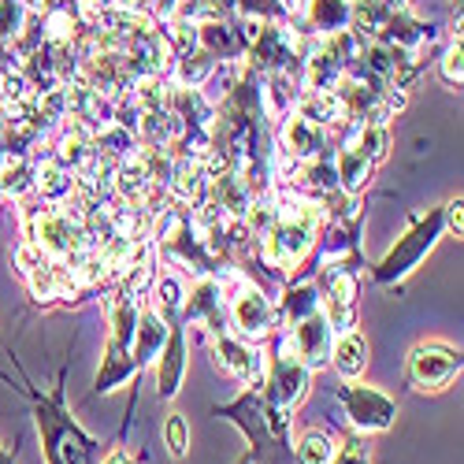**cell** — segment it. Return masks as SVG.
Masks as SVG:
<instances>
[{
  "mask_svg": "<svg viewBox=\"0 0 464 464\" xmlns=\"http://www.w3.org/2000/svg\"><path fill=\"white\" fill-rule=\"evenodd\" d=\"M152 364H157V398L175 401L179 391H182V379H186V324L182 320L171 324L164 350Z\"/></svg>",
  "mask_w": 464,
  "mask_h": 464,
  "instance_id": "16",
  "label": "cell"
},
{
  "mask_svg": "<svg viewBox=\"0 0 464 464\" xmlns=\"http://www.w3.org/2000/svg\"><path fill=\"white\" fill-rule=\"evenodd\" d=\"M12 364L19 368V361H12ZM19 375H23V382L15 386V391L30 401L45 464H97L101 460V442L67 409V394H63V375L67 372H60V379H56V386H53L49 394L37 391V386L26 379L23 368H19Z\"/></svg>",
  "mask_w": 464,
  "mask_h": 464,
  "instance_id": "1",
  "label": "cell"
},
{
  "mask_svg": "<svg viewBox=\"0 0 464 464\" xmlns=\"http://www.w3.org/2000/svg\"><path fill=\"white\" fill-rule=\"evenodd\" d=\"M8 160V145H5V138H0V164Z\"/></svg>",
  "mask_w": 464,
  "mask_h": 464,
  "instance_id": "29",
  "label": "cell"
},
{
  "mask_svg": "<svg viewBox=\"0 0 464 464\" xmlns=\"http://www.w3.org/2000/svg\"><path fill=\"white\" fill-rule=\"evenodd\" d=\"M164 442H168V453H171L175 460L186 457V450H189V423H186L182 412H171V416L164 420Z\"/></svg>",
  "mask_w": 464,
  "mask_h": 464,
  "instance_id": "25",
  "label": "cell"
},
{
  "mask_svg": "<svg viewBox=\"0 0 464 464\" xmlns=\"http://www.w3.org/2000/svg\"><path fill=\"white\" fill-rule=\"evenodd\" d=\"M334 138H338V130H331V127H324L316 120H308L301 108H294L286 120H279V127H276L279 157H286L290 164L313 160V157H320V152L334 149Z\"/></svg>",
  "mask_w": 464,
  "mask_h": 464,
  "instance_id": "10",
  "label": "cell"
},
{
  "mask_svg": "<svg viewBox=\"0 0 464 464\" xmlns=\"http://www.w3.org/2000/svg\"><path fill=\"white\" fill-rule=\"evenodd\" d=\"M0 464H15V450H5V446H0Z\"/></svg>",
  "mask_w": 464,
  "mask_h": 464,
  "instance_id": "28",
  "label": "cell"
},
{
  "mask_svg": "<svg viewBox=\"0 0 464 464\" xmlns=\"http://www.w3.org/2000/svg\"><path fill=\"white\" fill-rule=\"evenodd\" d=\"M331 368H334L342 379H361V372L368 368V338H364L361 327H350V331L334 334Z\"/></svg>",
  "mask_w": 464,
  "mask_h": 464,
  "instance_id": "20",
  "label": "cell"
},
{
  "mask_svg": "<svg viewBox=\"0 0 464 464\" xmlns=\"http://www.w3.org/2000/svg\"><path fill=\"white\" fill-rule=\"evenodd\" d=\"M141 301L145 297H134L127 290H120L111 297V308H108V345H104V361H101V368L93 375V394H111V391H120L123 382L138 379L130 350H134V331H138Z\"/></svg>",
  "mask_w": 464,
  "mask_h": 464,
  "instance_id": "4",
  "label": "cell"
},
{
  "mask_svg": "<svg viewBox=\"0 0 464 464\" xmlns=\"http://www.w3.org/2000/svg\"><path fill=\"white\" fill-rule=\"evenodd\" d=\"M439 79L450 86V90H460L464 86V42L460 34L446 45V53L439 56Z\"/></svg>",
  "mask_w": 464,
  "mask_h": 464,
  "instance_id": "24",
  "label": "cell"
},
{
  "mask_svg": "<svg viewBox=\"0 0 464 464\" xmlns=\"http://www.w3.org/2000/svg\"><path fill=\"white\" fill-rule=\"evenodd\" d=\"M379 5H386V8H401L405 0H379Z\"/></svg>",
  "mask_w": 464,
  "mask_h": 464,
  "instance_id": "30",
  "label": "cell"
},
{
  "mask_svg": "<svg viewBox=\"0 0 464 464\" xmlns=\"http://www.w3.org/2000/svg\"><path fill=\"white\" fill-rule=\"evenodd\" d=\"M97 464H138V460H134L127 450H111V453H108L104 460H97Z\"/></svg>",
  "mask_w": 464,
  "mask_h": 464,
  "instance_id": "27",
  "label": "cell"
},
{
  "mask_svg": "<svg viewBox=\"0 0 464 464\" xmlns=\"http://www.w3.org/2000/svg\"><path fill=\"white\" fill-rule=\"evenodd\" d=\"M446 235V208H428L420 216H409L405 235L386 249L382 260L372 264V283L375 286H401L416 267L428 260V253L439 246V238Z\"/></svg>",
  "mask_w": 464,
  "mask_h": 464,
  "instance_id": "5",
  "label": "cell"
},
{
  "mask_svg": "<svg viewBox=\"0 0 464 464\" xmlns=\"http://www.w3.org/2000/svg\"><path fill=\"white\" fill-rule=\"evenodd\" d=\"M353 5L357 0H297L294 12H290V26L304 37V42L342 34L353 23Z\"/></svg>",
  "mask_w": 464,
  "mask_h": 464,
  "instance_id": "12",
  "label": "cell"
},
{
  "mask_svg": "<svg viewBox=\"0 0 464 464\" xmlns=\"http://www.w3.org/2000/svg\"><path fill=\"white\" fill-rule=\"evenodd\" d=\"M212 416L235 423L246 435V453L238 464H290V442L276 435L260 386H246V391L227 405H212Z\"/></svg>",
  "mask_w": 464,
  "mask_h": 464,
  "instance_id": "3",
  "label": "cell"
},
{
  "mask_svg": "<svg viewBox=\"0 0 464 464\" xmlns=\"http://www.w3.org/2000/svg\"><path fill=\"white\" fill-rule=\"evenodd\" d=\"M464 353L450 342H420L405 357V382L420 394H442L446 386L460 375Z\"/></svg>",
  "mask_w": 464,
  "mask_h": 464,
  "instance_id": "8",
  "label": "cell"
},
{
  "mask_svg": "<svg viewBox=\"0 0 464 464\" xmlns=\"http://www.w3.org/2000/svg\"><path fill=\"white\" fill-rule=\"evenodd\" d=\"M334 439L320 428H304L297 439H290V464H331Z\"/></svg>",
  "mask_w": 464,
  "mask_h": 464,
  "instance_id": "21",
  "label": "cell"
},
{
  "mask_svg": "<svg viewBox=\"0 0 464 464\" xmlns=\"http://www.w3.org/2000/svg\"><path fill=\"white\" fill-rule=\"evenodd\" d=\"M182 324H201L208 327V334H227L230 331V320H227V294H223V283L216 276H198L193 286L186 290V301H182Z\"/></svg>",
  "mask_w": 464,
  "mask_h": 464,
  "instance_id": "13",
  "label": "cell"
},
{
  "mask_svg": "<svg viewBox=\"0 0 464 464\" xmlns=\"http://www.w3.org/2000/svg\"><path fill=\"white\" fill-rule=\"evenodd\" d=\"M316 294L320 304L331 320V331L342 334L357 327V297H361V267L342 264V260H327L316 267Z\"/></svg>",
  "mask_w": 464,
  "mask_h": 464,
  "instance_id": "7",
  "label": "cell"
},
{
  "mask_svg": "<svg viewBox=\"0 0 464 464\" xmlns=\"http://www.w3.org/2000/svg\"><path fill=\"white\" fill-rule=\"evenodd\" d=\"M171 79L168 82H175V86H186V90H205L216 74H219V60L216 56H208L201 45H189V49H182V53H175V60H171Z\"/></svg>",
  "mask_w": 464,
  "mask_h": 464,
  "instance_id": "19",
  "label": "cell"
},
{
  "mask_svg": "<svg viewBox=\"0 0 464 464\" xmlns=\"http://www.w3.org/2000/svg\"><path fill=\"white\" fill-rule=\"evenodd\" d=\"M334 394L345 409V420H350V428L361 431V435H382L394 428L398 420V401L391 394L375 391V386L361 382V379H345L334 386Z\"/></svg>",
  "mask_w": 464,
  "mask_h": 464,
  "instance_id": "9",
  "label": "cell"
},
{
  "mask_svg": "<svg viewBox=\"0 0 464 464\" xmlns=\"http://www.w3.org/2000/svg\"><path fill=\"white\" fill-rule=\"evenodd\" d=\"M264 342H267V350H264L260 394H264V405H267V416H272L276 435L290 442V416L304 401L308 386H313V372H308L294 357V350H290V342H286L283 331H272Z\"/></svg>",
  "mask_w": 464,
  "mask_h": 464,
  "instance_id": "2",
  "label": "cell"
},
{
  "mask_svg": "<svg viewBox=\"0 0 464 464\" xmlns=\"http://www.w3.org/2000/svg\"><path fill=\"white\" fill-rule=\"evenodd\" d=\"M334 175H338V189L345 193V198H361V193L368 189V182H372V175H375V164L353 141L334 138Z\"/></svg>",
  "mask_w": 464,
  "mask_h": 464,
  "instance_id": "17",
  "label": "cell"
},
{
  "mask_svg": "<svg viewBox=\"0 0 464 464\" xmlns=\"http://www.w3.org/2000/svg\"><path fill=\"white\" fill-rule=\"evenodd\" d=\"M283 334H286V342H290L294 357H297L308 372H320V368L331 364L334 331H331V320H327V313H324V304L313 308V313H304L301 320L286 324Z\"/></svg>",
  "mask_w": 464,
  "mask_h": 464,
  "instance_id": "11",
  "label": "cell"
},
{
  "mask_svg": "<svg viewBox=\"0 0 464 464\" xmlns=\"http://www.w3.org/2000/svg\"><path fill=\"white\" fill-rule=\"evenodd\" d=\"M442 208H446V235L460 238L464 235V201H460V193H457V198H450Z\"/></svg>",
  "mask_w": 464,
  "mask_h": 464,
  "instance_id": "26",
  "label": "cell"
},
{
  "mask_svg": "<svg viewBox=\"0 0 464 464\" xmlns=\"http://www.w3.org/2000/svg\"><path fill=\"white\" fill-rule=\"evenodd\" d=\"M212 361L223 375L238 379L246 386H260L264 379V350L256 342H246L238 334H216V345H212Z\"/></svg>",
  "mask_w": 464,
  "mask_h": 464,
  "instance_id": "14",
  "label": "cell"
},
{
  "mask_svg": "<svg viewBox=\"0 0 464 464\" xmlns=\"http://www.w3.org/2000/svg\"><path fill=\"white\" fill-rule=\"evenodd\" d=\"M216 279L223 283V294H227L230 334L260 345L272 331H279L276 301L264 294V286L256 279H249V272H242V267H227V272L216 276Z\"/></svg>",
  "mask_w": 464,
  "mask_h": 464,
  "instance_id": "6",
  "label": "cell"
},
{
  "mask_svg": "<svg viewBox=\"0 0 464 464\" xmlns=\"http://www.w3.org/2000/svg\"><path fill=\"white\" fill-rule=\"evenodd\" d=\"M168 331H171V324L152 308L149 301H141V313H138V331H134V350H130V357H134V368H138V375L160 357V350H164V342H168Z\"/></svg>",
  "mask_w": 464,
  "mask_h": 464,
  "instance_id": "18",
  "label": "cell"
},
{
  "mask_svg": "<svg viewBox=\"0 0 464 464\" xmlns=\"http://www.w3.org/2000/svg\"><path fill=\"white\" fill-rule=\"evenodd\" d=\"M372 439L361 435V431H345L342 435V446H334V457L331 464H372Z\"/></svg>",
  "mask_w": 464,
  "mask_h": 464,
  "instance_id": "23",
  "label": "cell"
},
{
  "mask_svg": "<svg viewBox=\"0 0 464 464\" xmlns=\"http://www.w3.org/2000/svg\"><path fill=\"white\" fill-rule=\"evenodd\" d=\"M198 45L216 56L219 63H242L246 60V37L238 30V19H198L193 23Z\"/></svg>",
  "mask_w": 464,
  "mask_h": 464,
  "instance_id": "15",
  "label": "cell"
},
{
  "mask_svg": "<svg viewBox=\"0 0 464 464\" xmlns=\"http://www.w3.org/2000/svg\"><path fill=\"white\" fill-rule=\"evenodd\" d=\"M235 19L290 23V8L283 5V0H235Z\"/></svg>",
  "mask_w": 464,
  "mask_h": 464,
  "instance_id": "22",
  "label": "cell"
}]
</instances>
